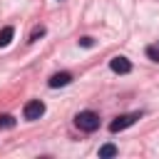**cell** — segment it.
<instances>
[{
  "label": "cell",
  "instance_id": "6da1fadb",
  "mask_svg": "<svg viewBox=\"0 0 159 159\" xmlns=\"http://www.w3.org/2000/svg\"><path fill=\"white\" fill-rule=\"evenodd\" d=\"M75 124H77L82 132H94V129L99 127V114L92 112V109H84V112H80V114L75 117Z\"/></svg>",
  "mask_w": 159,
  "mask_h": 159
},
{
  "label": "cell",
  "instance_id": "7a4b0ae2",
  "mask_svg": "<svg viewBox=\"0 0 159 159\" xmlns=\"http://www.w3.org/2000/svg\"><path fill=\"white\" fill-rule=\"evenodd\" d=\"M42 114H45V102H42V99H30V102L22 107V117H25L27 122L40 119Z\"/></svg>",
  "mask_w": 159,
  "mask_h": 159
},
{
  "label": "cell",
  "instance_id": "3957f363",
  "mask_svg": "<svg viewBox=\"0 0 159 159\" xmlns=\"http://www.w3.org/2000/svg\"><path fill=\"white\" fill-rule=\"evenodd\" d=\"M137 119H139V112H127V114H119L117 119H112V122H109V132H122V129L132 127Z\"/></svg>",
  "mask_w": 159,
  "mask_h": 159
},
{
  "label": "cell",
  "instance_id": "277c9868",
  "mask_svg": "<svg viewBox=\"0 0 159 159\" xmlns=\"http://www.w3.org/2000/svg\"><path fill=\"white\" fill-rule=\"evenodd\" d=\"M109 67H112V72H117V75H127V72H132V62H129L127 57H122V55L112 57V60H109Z\"/></svg>",
  "mask_w": 159,
  "mask_h": 159
},
{
  "label": "cell",
  "instance_id": "5b68a950",
  "mask_svg": "<svg viewBox=\"0 0 159 159\" xmlns=\"http://www.w3.org/2000/svg\"><path fill=\"white\" fill-rule=\"evenodd\" d=\"M72 82V75L70 72H55L50 80H47V84L52 87V89H57V87H67Z\"/></svg>",
  "mask_w": 159,
  "mask_h": 159
},
{
  "label": "cell",
  "instance_id": "8992f818",
  "mask_svg": "<svg viewBox=\"0 0 159 159\" xmlns=\"http://www.w3.org/2000/svg\"><path fill=\"white\" fill-rule=\"evenodd\" d=\"M12 37H15V27H2L0 30V47H7L10 42H12Z\"/></svg>",
  "mask_w": 159,
  "mask_h": 159
},
{
  "label": "cell",
  "instance_id": "52a82bcc",
  "mask_svg": "<svg viewBox=\"0 0 159 159\" xmlns=\"http://www.w3.org/2000/svg\"><path fill=\"white\" fill-rule=\"evenodd\" d=\"M117 154H119V149L114 144H102L99 147V157H117Z\"/></svg>",
  "mask_w": 159,
  "mask_h": 159
},
{
  "label": "cell",
  "instance_id": "ba28073f",
  "mask_svg": "<svg viewBox=\"0 0 159 159\" xmlns=\"http://www.w3.org/2000/svg\"><path fill=\"white\" fill-rule=\"evenodd\" d=\"M15 127V117L12 114H0V129H12Z\"/></svg>",
  "mask_w": 159,
  "mask_h": 159
},
{
  "label": "cell",
  "instance_id": "9c48e42d",
  "mask_svg": "<svg viewBox=\"0 0 159 159\" xmlns=\"http://www.w3.org/2000/svg\"><path fill=\"white\" fill-rule=\"evenodd\" d=\"M42 35H45V27H35V30H32V35H30V42H35V40H37V37H42Z\"/></svg>",
  "mask_w": 159,
  "mask_h": 159
},
{
  "label": "cell",
  "instance_id": "30bf717a",
  "mask_svg": "<svg viewBox=\"0 0 159 159\" xmlns=\"http://www.w3.org/2000/svg\"><path fill=\"white\" fill-rule=\"evenodd\" d=\"M147 55H149L154 62H159V50H157V47H149V50H147Z\"/></svg>",
  "mask_w": 159,
  "mask_h": 159
},
{
  "label": "cell",
  "instance_id": "8fae6325",
  "mask_svg": "<svg viewBox=\"0 0 159 159\" xmlns=\"http://www.w3.org/2000/svg\"><path fill=\"white\" fill-rule=\"evenodd\" d=\"M80 45H82V47H92V37H82Z\"/></svg>",
  "mask_w": 159,
  "mask_h": 159
}]
</instances>
